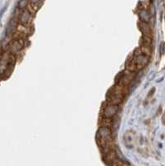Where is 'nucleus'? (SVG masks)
<instances>
[{
	"label": "nucleus",
	"mask_w": 165,
	"mask_h": 166,
	"mask_svg": "<svg viewBox=\"0 0 165 166\" xmlns=\"http://www.w3.org/2000/svg\"><path fill=\"white\" fill-rule=\"evenodd\" d=\"M96 141L99 146L105 152L111 150L112 147V135L108 127H100L96 135Z\"/></svg>",
	"instance_id": "f257e3e1"
},
{
	"label": "nucleus",
	"mask_w": 165,
	"mask_h": 166,
	"mask_svg": "<svg viewBox=\"0 0 165 166\" xmlns=\"http://www.w3.org/2000/svg\"><path fill=\"white\" fill-rule=\"evenodd\" d=\"M125 93H126V87L119 85H117L115 86L112 87L110 90V91H109L108 95H107L109 103L118 105V104H119L122 101Z\"/></svg>",
	"instance_id": "f03ea898"
},
{
	"label": "nucleus",
	"mask_w": 165,
	"mask_h": 166,
	"mask_svg": "<svg viewBox=\"0 0 165 166\" xmlns=\"http://www.w3.org/2000/svg\"><path fill=\"white\" fill-rule=\"evenodd\" d=\"M134 71H124V72H122L120 74V79H119V81H117L118 85L126 87L134 80Z\"/></svg>",
	"instance_id": "7ed1b4c3"
},
{
	"label": "nucleus",
	"mask_w": 165,
	"mask_h": 166,
	"mask_svg": "<svg viewBox=\"0 0 165 166\" xmlns=\"http://www.w3.org/2000/svg\"><path fill=\"white\" fill-rule=\"evenodd\" d=\"M119 106L117 105H114V104L108 103L106 105L103 107L102 109V115H103L104 118H108L111 119L115 113L117 112Z\"/></svg>",
	"instance_id": "20e7f679"
},
{
	"label": "nucleus",
	"mask_w": 165,
	"mask_h": 166,
	"mask_svg": "<svg viewBox=\"0 0 165 166\" xmlns=\"http://www.w3.org/2000/svg\"><path fill=\"white\" fill-rule=\"evenodd\" d=\"M124 142L127 147H132L135 142V133L131 130L126 131L124 135Z\"/></svg>",
	"instance_id": "39448f33"
},
{
	"label": "nucleus",
	"mask_w": 165,
	"mask_h": 166,
	"mask_svg": "<svg viewBox=\"0 0 165 166\" xmlns=\"http://www.w3.org/2000/svg\"><path fill=\"white\" fill-rule=\"evenodd\" d=\"M139 29L143 33L144 37H148L150 38V36L152 35V30H151L150 27L147 24L146 22H139Z\"/></svg>",
	"instance_id": "423d86ee"
},
{
	"label": "nucleus",
	"mask_w": 165,
	"mask_h": 166,
	"mask_svg": "<svg viewBox=\"0 0 165 166\" xmlns=\"http://www.w3.org/2000/svg\"><path fill=\"white\" fill-rule=\"evenodd\" d=\"M30 19V14L29 12L27 11V10H24L23 13H21L20 14V22H21L23 24H27L28 23Z\"/></svg>",
	"instance_id": "0eeeda50"
},
{
	"label": "nucleus",
	"mask_w": 165,
	"mask_h": 166,
	"mask_svg": "<svg viewBox=\"0 0 165 166\" xmlns=\"http://www.w3.org/2000/svg\"><path fill=\"white\" fill-rule=\"evenodd\" d=\"M21 48V44H20V41H14L13 43L11 46V50L13 52H18V50Z\"/></svg>",
	"instance_id": "6e6552de"
}]
</instances>
